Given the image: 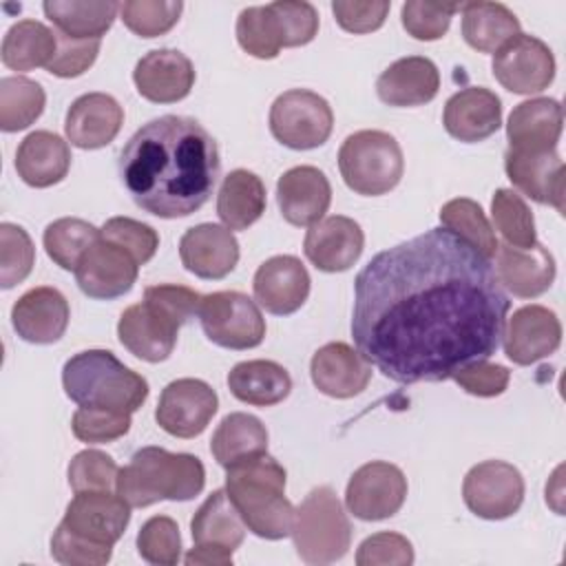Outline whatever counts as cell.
I'll return each instance as SVG.
<instances>
[{
	"label": "cell",
	"mask_w": 566,
	"mask_h": 566,
	"mask_svg": "<svg viewBox=\"0 0 566 566\" xmlns=\"http://www.w3.org/2000/svg\"><path fill=\"white\" fill-rule=\"evenodd\" d=\"M509 310L491 259L447 228H431L358 272L352 336L385 378L440 382L497 352Z\"/></svg>",
	"instance_id": "1"
},
{
	"label": "cell",
	"mask_w": 566,
	"mask_h": 566,
	"mask_svg": "<svg viewBox=\"0 0 566 566\" xmlns=\"http://www.w3.org/2000/svg\"><path fill=\"white\" fill-rule=\"evenodd\" d=\"M221 170L214 137L192 117L146 122L119 153V177L148 214L179 219L210 199Z\"/></svg>",
	"instance_id": "2"
},
{
	"label": "cell",
	"mask_w": 566,
	"mask_h": 566,
	"mask_svg": "<svg viewBox=\"0 0 566 566\" xmlns=\"http://www.w3.org/2000/svg\"><path fill=\"white\" fill-rule=\"evenodd\" d=\"M226 493L256 537L283 539L292 533L294 506L285 497V469L268 453L226 469Z\"/></svg>",
	"instance_id": "3"
},
{
	"label": "cell",
	"mask_w": 566,
	"mask_h": 566,
	"mask_svg": "<svg viewBox=\"0 0 566 566\" xmlns=\"http://www.w3.org/2000/svg\"><path fill=\"white\" fill-rule=\"evenodd\" d=\"M203 484L206 469L197 455L144 447L119 469L115 491L130 509H144L159 500H192L203 491Z\"/></svg>",
	"instance_id": "4"
},
{
	"label": "cell",
	"mask_w": 566,
	"mask_h": 566,
	"mask_svg": "<svg viewBox=\"0 0 566 566\" xmlns=\"http://www.w3.org/2000/svg\"><path fill=\"white\" fill-rule=\"evenodd\" d=\"M64 394L80 407L137 411L148 398V382L108 349H86L62 367Z\"/></svg>",
	"instance_id": "5"
},
{
	"label": "cell",
	"mask_w": 566,
	"mask_h": 566,
	"mask_svg": "<svg viewBox=\"0 0 566 566\" xmlns=\"http://www.w3.org/2000/svg\"><path fill=\"white\" fill-rule=\"evenodd\" d=\"M292 539L296 555L312 566L334 564L349 551L352 524L329 486L312 489L294 509Z\"/></svg>",
	"instance_id": "6"
},
{
	"label": "cell",
	"mask_w": 566,
	"mask_h": 566,
	"mask_svg": "<svg viewBox=\"0 0 566 566\" xmlns=\"http://www.w3.org/2000/svg\"><path fill=\"white\" fill-rule=\"evenodd\" d=\"M338 170L347 188L356 195L380 197L402 179V148L385 130L352 133L338 150Z\"/></svg>",
	"instance_id": "7"
},
{
	"label": "cell",
	"mask_w": 566,
	"mask_h": 566,
	"mask_svg": "<svg viewBox=\"0 0 566 566\" xmlns=\"http://www.w3.org/2000/svg\"><path fill=\"white\" fill-rule=\"evenodd\" d=\"M197 314L203 334L219 347L252 349L265 338V318L248 294L234 290L206 294Z\"/></svg>",
	"instance_id": "8"
},
{
	"label": "cell",
	"mask_w": 566,
	"mask_h": 566,
	"mask_svg": "<svg viewBox=\"0 0 566 566\" xmlns=\"http://www.w3.org/2000/svg\"><path fill=\"white\" fill-rule=\"evenodd\" d=\"M332 106L314 91L290 88L272 102L270 130L276 142L292 150L323 146L332 135Z\"/></svg>",
	"instance_id": "9"
},
{
	"label": "cell",
	"mask_w": 566,
	"mask_h": 566,
	"mask_svg": "<svg viewBox=\"0 0 566 566\" xmlns=\"http://www.w3.org/2000/svg\"><path fill=\"white\" fill-rule=\"evenodd\" d=\"M462 497L478 517L506 520L524 502V478L504 460H484L464 475Z\"/></svg>",
	"instance_id": "10"
},
{
	"label": "cell",
	"mask_w": 566,
	"mask_h": 566,
	"mask_svg": "<svg viewBox=\"0 0 566 566\" xmlns=\"http://www.w3.org/2000/svg\"><path fill=\"white\" fill-rule=\"evenodd\" d=\"M407 497L405 473L382 460L358 467L345 489L349 513L363 522H378L396 515Z\"/></svg>",
	"instance_id": "11"
},
{
	"label": "cell",
	"mask_w": 566,
	"mask_h": 566,
	"mask_svg": "<svg viewBox=\"0 0 566 566\" xmlns=\"http://www.w3.org/2000/svg\"><path fill=\"white\" fill-rule=\"evenodd\" d=\"M493 75L511 93L533 95L548 88L555 77V57L546 42L517 33L493 55Z\"/></svg>",
	"instance_id": "12"
},
{
	"label": "cell",
	"mask_w": 566,
	"mask_h": 566,
	"mask_svg": "<svg viewBox=\"0 0 566 566\" xmlns=\"http://www.w3.org/2000/svg\"><path fill=\"white\" fill-rule=\"evenodd\" d=\"M219 409L214 389L199 378H179L164 387L155 420L175 438H195L203 433Z\"/></svg>",
	"instance_id": "13"
},
{
	"label": "cell",
	"mask_w": 566,
	"mask_h": 566,
	"mask_svg": "<svg viewBox=\"0 0 566 566\" xmlns=\"http://www.w3.org/2000/svg\"><path fill=\"white\" fill-rule=\"evenodd\" d=\"M139 263L133 259V254L102 237L86 250L75 268L80 290L97 301L124 296L135 285Z\"/></svg>",
	"instance_id": "14"
},
{
	"label": "cell",
	"mask_w": 566,
	"mask_h": 566,
	"mask_svg": "<svg viewBox=\"0 0 566 566\" xmlns=\"http://www.w3.org/2000/svg\"><path fill=\"white\" fill-rule=\"evenodd\" d=\"M562 343V323L544 305H524L506 316L502 345L515 365H533L557 352Z\"/></svg>",
	"instance_id": "15"
},
{
	"label": "cell",
	"mask_w": 566,
	"mask_h": 566,
	"mask_svg": "<svg viewBox=\"0 0 566 566\" xmlns=\"http://www.w3.org/2000/svg\"><path fill=\"white\" fill-rule=\"evenodd\" d=\"M128 522L130 506L117 493L82 491L69 502L60 524L91 542L113 546L124 535Z\"/></svg>",
	"instance_id": "16"
},
{
	"label": "cell",
	"mask_w": 566,
	"mask_h": 566,
	"mask_svg": "<svg viewBox=\"0 0 566 566\" xmlns=\"http://www.w3.org/2000/svg\"><path fill=\"white\" fill-rule=\"evenodd\" d=\"M310 274L301 259L276 254L263 261L254 272V301L274 316H287L303 307L310 296Z\"/></svg>",
	"instance_id": "17"
},
{
	"label": "cell",
	"mask_w": 566,
	"mask_h": 566,
	"mask_svg": "<svg viewBox=\"0 0 566 566\" xmlns=\"http://www.w3.org/2000/svg\"><path fill=\"white\" fill-rule=\"evenodd\" d=\"M504 170L511 184L537 203H548L564 214V161L557 150L504 153Z\"/></svg>",
	"instance_id": "18"
},
{
	"label": "cell",
	"mask_w": 566,
	"mask_h": 566,
	"mask_svg": "<svg viewBox=\"0 0 566 566\" xmlns=\"http://www.w3.org/2000/svg\"><path fill=\"white\" fill-rule=\"evenodd\" d=\"M195 66L188 55L177 49L148 51L133 71L137 93L155 104H175L195 86Z\"/></svg>",
	"instance_id": "19"
},
{
	"label": "cell",
	"mask_w": 566,
	"mask_h": 566,
	"mask_svg": "<svg viewBox=\"0 0 566 566\" xmlns=\"http://www.w3.org/2000/svg\"><path fill=\"white\" fill-rule=\"evenodd\" d=\"M363 228L343 214L323 217L305 232L303 252L321 272H345L363 254Z\"/></svg>",
	"instance_id": "20"
},
{
	"label": "cell",
	"mask_w": 566,
	"mask_h": 566,
	"mask_svg": "<svg viewBox=\"0 0 566 566\" xmlns=\"http://www.w3.org/2000/svg\"><path fill=\"white\" fill-rule=\"evenodd\" d=\"M69 301L60 290L49 285L24 292L11 307V325L15 334L33 345H51L60 340L69 327Z\"/></svg>",
	"instance_id": "21"
},
{
	"label": "cell",
	"mask_w": 566,
	"mask_h": 566,
	"mask_svg": "<svg viewBox=\"0 0 566 566\" xmlns=\"http://www.w3.org/2000/svg\"><path fill=\"white\" fill-rule=\"evenodd\" d=\"M179 259L199 279H223L237 268L239 241L226 226L199 223L179 239Z\"/></svg>",
	"instance_id": "22"
},
{
	"label": "cell",
	"mask_w": 566,
	"mask_h": 566,
	"mask_svg": "<svg viewBox=\"0 0 566 566\" xmlns=\"http://www.w3.org/2000/svg\"><path fill=\"white\" fill-rule=\"evenodd\" d=\"M119 343L146 363L166 360L179 336V325L146 301L126 307L117 323Z\"/></svg>",
	"instance_id": "23"
},
{
	"label": "cell",
	"mask_w": 566,
	"mask_h": 566,
	"mask_svg": "<svg viewBox=\"0 0 566 566\" xmlns=\"http://www.w3.org/2000/svg\"><path fill=\"white\" fill-rule=\"evenodd\" d=\"M314 387L329 398H354L371 380V365L347 343H327L318 347L310 363Z\"/></svg>",
	"instance_id": "24"
},
{
	"label": "cell",
	"mask_w": 566,
	"mask_h": 566,
	"mask_svg": "<svg viewBox=\"0 0 566 566\" xmlns=\"http://www.w3.org/2000/svg\"><path fill=\"white\" fill-rule=\"evenodd\" d=\"M276 201L287 223L314 226L332 203L329 179L316 166H294L279 177Z\"/></svg>",
	"instance_id": "25"
},
{
	"label": "cell",
	"mask_w": 566,
	"mask_h": 566,
	"mask_svg": "<svg viewBox=\"0 0 566 566\" xmlns=\"http://www.w3.org/2000/svg\"><path fill=\"white\" fill-rule=\"evenodd\" d=\"M495 274L504 290L520 298H535L544 294L555 281L553 254L535 241L531 248L497 245Z\"/></svg>",
	"instance_id": "26"
},
{
	"label": "cell",
	"mask_w": 566,
	"mask_h": 566,
	"mask_svg": "<svg viewBox=\"0 0 566 566\" xmlns=\"http://www.w3.org/2000/svg\"><path fill=\"white\" fill-rule=\"evenodd\" d=\"M124 124V108L113 95H80L66 111L64 133L82 150H95L111 144Z\"/></svg>",
	"instance_id": "27"
},
{
	"label": "cell",
	"mask_w": 566,
	"mask_h": 566,
	"mask_svg": "<svg viewBox=\"0 0 566 566\" xmlns=\"http://www.w3.org/2000/svg\"><path fill=\"white\" fill-rule=\"evenodd\" d=\"M442 124L451 137L464 144L482 142L502 126V102L484 86L462 88L447 99Z\"/></svg>",
	"instance_id": "28"
},
{
	"label": "cell",
	"mask_w": 566,
	"mask_h": 566,
	"mask_svg": "<svg viewBox=\"0 0 566 566\" xmlns=\"http://www.w3.org/2000/svg\"><path fill=\"white\" fill-rule=\"evenodd\" d=\"M440 73L438 66L424 55L400 57L389 64L376 80L378 97L398 108L422 106L438 95Z\"/></svg>",
	"instance_id": "29"
},
{
	"label": "cell",
	"mask_w": 566,
	"mask_h": 566,
	"mask_svg": "<svg viewBox=\"0 0 566 566\" xmlns=\"http://www.w3.org/2000/svg\"><path fill=\"white\" fill-rule=\"evenodd\" d=\"M564 126L562 104L553 97H535L517 104L506 124L509 148L555 150Z\"/></svg>",
	"instance_id": "30"
},
{
	"label": "cell",
	"mask_w": 566,
	"mask_h": 566,
	"mask_svg": "<svg viewBox=\"0 0 566 566\" xmlns=\"http://www.w3.org/2000/svg\"><path fill=\"white\" fill-rule=\"evenodd\" d=\"M71 168L69 144L51 130L29 133L15 153L18 177L31 188H49L60 184Z\"/></svg>",
	"instance_id": "31"
},
{
	"label": "cell",
	"mask_w": 566,
	"mask_h": 566,
	"mask_svg": "<svg viewBox=\"0 0 566 566\" xmlns=\"http://www.w3.org/2000/svg\"><path fill=\"white\" fill-rule=\"evenodd\" d=\"M230 394L254 407H272L283 402L292 391L287 369L274 360H243L228 374Z\"/></svg>",
	"instance_id": "32"
},
{
	"label": "cell",
	"mask_w": 566,
	"mask_h": 566,
	"mask_svg": "<svg viewBox=\"0 0 566 566\" xmlns=\"http://www.w3.org/2000/svg\"><path fill=\"white\" fill-rule=\"evenodd\" d=\"M265 186L259 175L237 168L230 170L217 195V214L230 230H248L265 212Z\"/></svg>",
	"instance_id": "33"
},
{
	"label": "cell",
	"mask_w": 566,
	"mask_h": 566,
	"mask_svg": "<svg viewBox=\"0 0 566 566\" xmlns=\"http://www.w3.org/2000/svg\"><path fill=\"white\" fill-rule=\"evenodd\" d=\"M245 531L248 526L243 524L226 489L212 491L190 520V533L195 544H210L228 548L232 553L243 544Z\"/></svg>",
	"instance_id": "34"
},
{
	"label": "cell",
	"mask_w": 566,
	"mask_h": 566,
	"mask_svg": "<svg viewBox=\"0 0 566 566\" xmlns=\"http://www.w3.org/2000/svg\"><path fill=\"white\" fill-rule=\"evenodd\" d=\"M462 38L480 51L493 53L520 33L517 15L502 2H460Z\"/></svg>",
	"instance_id": "35"
},
{
	"label": "cell",
	"mask_w": 566,
	"mask_h": 566,
	"mask_svg": "<svg viewBox=\"0 0 566 566\" xmlns=\"http://www.w3.org/2000/svg\"><path fill=\"white\" fill-rule=\"evenodd\" d=\"M210 451L214 460L228 469L241 460L261 455L268 451V429L250 413L234 411L228 413L210 440Z\"/></svg>",
	"instance_id": "36"
},
{
	"label": "cell",
	"mask_w": 566,
	"mask_h": 566,
	"mask_svg": "<svg viewBox=\"0 0 566 566\" xmlns=\"http://www.w3.org/2000/svg\"><path fill=\"white\" fill-rule=\"evenodd\" d=\"M122 4L108 2H80V0H46L44 15L55 24L57 33L80 40H99L115 22Z\"/></svg>",
	"instance_id": "37"
},
{
	"label": "cell",
	"mask_w": 566,
	"mask_h": 566,
	"mask_svg": "<svg viewBox=\"0 0 566 566\" xmlns=\"http://www.w3.org/2000/svg\"><path fill=\"white\" fill-rule=\"evenodd\" d=\"M57 49V35L38 20H20L9 27L2 40V62L11 71H31L49 66Z\"/></svg>",
	"instance_id": "38"
},
{
	"label": "cell",
	"mask_w": 566,
	"mask_h": 566,
	"mask_svg": "<svg viewBox=\"0 0 566 566\" xmlns=\"http://www.w3.org/2000/svg\"><path fill=\"white\" fill-rule=\"evenodd\" d=\"M44 88L24 75H9L0 80V128L18 133L29 128L44 111Z\"/></svg>",
	"instance_id": "39"
},
{
	"label": "cell",
	"mask_w": 566,
	"mask_h": 566,
	"mask_svg": "<svg viewBox=\"0 0 566 566\" xmlns=\"http://www.w3.org/2000/svg\"><path fill=\"white\" fill-rule=\"evenodd\" d=\"M440 221L449 232H453L455 237L467 241L482 256H486V259L495 256L497 245H500L495 239V230L491 228L480 203H475L473 199L458 197V199L447 201L440 208Z\"/></svg>",
	"instance_id": "40"
},
{
	"label": "cell",
	"mask_w": 566,
	"mask_h": 566,
	"mask_svg": "<svg viewBox=\"0 0 566 566\" xmlns=\"http://www.w3.org/2000/svg\"><path fill=\"white\" fill-rule=\"evenodd\" d=\"M99 237L102 234L93 223L77 217H62L46 226L42 234V243L49 259L55 265H60L62 270L75 272L80 259Z\"/></svg>",
	"instance_id": "41"
},
{
	"label": "cell",
	"mask_w": 566,
	"mask_h": 566,
	"mask_svg": "<svg viewBox=\"0 0 566 566\" xmlns=\"http://www.w3.org/2000/svg\"><path fill=\"white\" fill-rule=\"evenodd\" d=\"M239 46L259 60H272L283 49V31L272 4L248 7L237 18Z\"/></svg>",
	"instance_id": "42"
},
{
	"label": "cell",
	"mask_w": 566,
	"mask_h": 566,
	"mask_svg": "<svg viewBox=\"0 0 566 566\" xmlns=\"http://www.w3.org/2000/svg\"><path fill=\"white\" fill-rule=\"evenodd\" d=\"M491 219L506 245L531 248L535 239V219L522 195L509 188L495 190L491 199Z\"/></svg>",
	"instance_id": "43"
},
{
	"label": "cell",
	"mask_w": 566,
	"mask_h": 566,
	"mask_svg": "<svg viewBox=\"0 0 566 566\" xmlns=\"http://www.w3.org/2000/svg\"><path fill=\"white\" fill-rule=\"evenodd\" d=\"M184 11L181 0H128L119 7L122 22L139 38L168 33Z\"/></svg>",
	"instance_id": "44"
},
{
	"label": "cell",
	"mask_w": 566,
	"mask_h": 566,
	"mask_svg": "<svg viewBox=\"0 0 566 566\" xmlns=\"http://www.w3.org/2000/svg\"><path fill=\"white\" fill-rule=\"evenodd\" d=\"M35 263V248L24 228L0 223V285L4 290L22 283Z\"/></svg>",
	"instance_id": "45"
},
{
	"label": "cell",
	"mask_w": 566,
	"mask_h": 566,
	"mask_svg": "<svg viewBox=\"0 0 566 566\" xmlns=\"http://www.w3.org/2000/svg\"><path fill=\"white\" fill-rule=\"evenodd\" d=\"M137 553L155 566H175L181 557L179 526L168 515L146 520L137 533Z\"/></svg>",
	"instance_id": "46"
},
{
	"label": "cell",
	"mask_w": 566,
	"mask_h": 566,
	"mask_svg": "<svg viewBox=\"0 0 566 566\" xmlns=\"http://www.w3.org/2000/svg\"><path fill=\"white\" fill-rule=\"evenodd\" d=\"M455 11H460V4L455 2L409 0L400 9V22L411 38L431 42V40H440L449 31V24Z\"/></svg>",
	"instance_id": "47"
},
{
	"label": "cell",
	"mask_w": 566,
	"mask_h": 566,
	"mask_svg": "<svg viewBox=\"0 0 566 566\" xmlns=\"http://www.w3.org/2000/svg\"><path fill=\"white\" fill-rule=\"evenodd\" d=\"M73 436L86 444L113 442L128 433L130 413L104 409V407H80L71 420Z\"/></svg>",
	"instance_id": "48"
},
{
	"label": "cell",
	"mask_w": 566,
	"mask_h": 566,
	"mask_svg": "<svg viewBox=\"0 0 566 566\" xmlns=\"http://www.w3.org/2000/svg\"><path fill=\"white\" fill-rule=\"evenodd\" d=\"M119 467L115 460L97 449H84L73 455L69 464V486L75 493L82 491H108L115 486Z\"/></svg>",
	"instance_id": "49"
},
{
	"label": "cell",
	"mask_w": 566,
	"mask_h": 566,
	"mask_svg": "<svg viewBox=\"0 0 566 566\" xmlns=\"http://www.w3.org/2000/svg\"><path fill=\"white\" fill-rule=\"evenodd\" d=\"M99 232L102 239L117 243L119 248L130 252L139 265L148 263L159 248V234L155 232V228L130 217H113L99 228Z\"/></svg>",
	"instance_id": "50"
},
{
	"label": "cell",
	"mask_w": 566,
	"mask_h": 566,
	"mask_svg": "<svg viewBox=\"0 0 566 566\" xmlns=\"http://www.w3.org/2000/svg\"><path fill=\"white\" fill-rule=\"evenodd\" d=\"M51 555L64 566H102L111 562L113 546L91 542L60 524L51 537Z\"/></svg>",
	"instance_id": "51"
},
{
	"label": "cell",
	"mask_w": 566,
	"mask_h": 566,
	"mask_svg": "<svg viewBox=\"0 0 566 566\" xmlns=\"http://www.w3.org/2000/svg\"><path fill=\"white\" fill-rule=\"evenodd\" d=\"M358 566H409L413 564V546L411 542L391 531L374 533L356 551Z\"/></svg>",
	"instance_id": "52"
},
{
	"label": "cell",
	"mask_w": 566,
	"mask_h": 566,
	"mask_svg": "<svg viewBox=\"0 0 566 566\" xmlns=\"http://www.w3.org/2000/svg\"><path fill=\"white\" fill-rule=\"evenodd\" d=\"M270 4L283 31V46H303L316 38L318 13L314 4L305 0H276Z\"/></svg>",
	"instance_id": "53"
},
{
	"label": "cell",
	"mask_w": 566,
	"mask_h": 566,
	"mask_svg": "<svg viewBox=\"0 0 566 566\" xmlns=\"http://www.w3.org/2000/svg\"><path fill=\"white\" fill-rule=\"evenodd\" d=\"M57 49L46 71L55 77H77L93 66L99 53V40H80L57 33Z\"/></svg>",
	"instance_id": "54"
},
{
	"label": "cell",
	"mask_w": 566,
	"mask_h": 566,
	"mask_svg": "<svg viewBox=\"0 0 566 566\" xmlns=\"http://www.w3.org/2000/svg\"><path fill=\"white\" fill-rule=\"evenodd\" d=\"M144 301L166 314L170 321H175L179 327L190 321L199 312L201 294L186 285L164 283V285H150L144 290Z\"/></svg>",
	"instance_id": "55"
},
{
	"label": "cell",
	"mask_w": 566,
	"mask_h": 566,
	"mask_svg": "<svg viewBox=\"0 0 566 566\" xmlns=\"http://www.w3.org/2000/svg\"><path fill=\"white\" fill-rule=\"evenodd\" d=\"M387 0H334L332 11L338 22V27L347 33H371L385 24V18L389 13Z\"/></svg>",
	"instance_id": "56"
},
{
	"label": "cell",
	"mask_w": 566,
	"mask_h": 566,
	"mask_svg": "<svg viewBox=\"0 0 566 566\" xmlns=\"http://www.w3.org/2000/svg\"><path fill=\"white\" fill-rule=\"evenodd\" d=\"M453 380L471 396L480 398H493L506 391L511 371L504 365L489 363V360H475L471 365H464L453 374Z\"/></svg>",
	"instance_id": "57"
},
{
	"label": "cell",
	"mask_w": 566,
	"mask_h": 566,
	"mask_svg": "<svg viewBox=\"0 0 566 566\" xmlns=\"http://www.w3.org/2000/svg\"><path fill=\"white\" fill-rule=\"evenodd\" d=\"M184 562L188 566H228L232 564V551L210 544H195L184 557Z\"/></svg>",
	"instance_id": "58"
}]
</instances>
